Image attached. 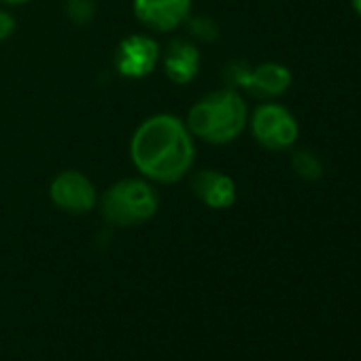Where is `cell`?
<instances>
[{"label": "cell", "instance_id": "cell-1", "mask_svg": "<svg viewBox=\"0 0 361 361\" xmlns=\"http://www.w3.org/2000/svg\"><path fill=\"white\" fill-rule=\"evenodd\" d=\"M130 157L134 168L161 185L178 183L196 161V145L183 119L168 113L147 117L130 140Z\"/></svg>", "mask_w": 361, "mask_h": 361}, {"label": "cell", "instance_id": "cell-2", "mask_svg": "<svg viewBox=\"0 0 361 361\" xmlns=\"http://www.w3.org/2000/svg\"><path fill=\"white\" fill-rule=\"evenodd\" d=\"M185 126L209 145H228L247 128V104L234 87L211 92L190 109Z\"/></svg>", "mask_w": 361, "mask_h": 361}, {"label": "cell", "instance_id": "cell-3", "mask_svg": "<svg viewBox=\"0 0 361 361\" xmlns=\"http://www.w3.org/2000/svg\"><path fill=\"white\" fill-rule=\"evenodd\" d=\"M159 209V196L147 178H121L100 198V213L115 228H134L149 221Z\"/></svg>", "mask_w": 361, "mask_h": 361}, {"label": "cell", "instance_id": "cell-4", "mask_svg": "<svg viewBox=\"0 0 361 361\" xmlns=\"http://www.w3.org/2000/svg\"><path fill=\"white\" fill-rule=\"evenodd\" d=\"M226 79L232 87H243L259 98H274L289 90L291 71L276 62H266L251 68L245 62H234L226 71Z\"/></svg>", "mask_w": 361, "mask_h": 361}, {"label": "cell", "instance_id": "cell-5", "mask_svg": "<svg viewBox=\"0 0 361 361\" xmlns=\"http://www.w3.org/2000/svg\"><path fill=\"white\" fill-rule=\"evenodd\" d=\"M251 132L262 147L270 151H283L295 142L300 130L295 117L285 106L266 102L255 109L251 117Z\"/></svg>", "mask_w": 361, "mask_h": 361}, {"label": "cell", "instance_id": "cell-6", "mask_svg": "<svg viewBox=\"0 0 361 361\" xmlns=\"http://www.w3.org/2000/svg\"><path fill=\"white\" fill-rule=\"evenodd\" d=\"M49 198L56 209L68 215H85L98 204L96 185L79 170H62L56 174L49 185Z\"/></svg>", "mask_w": 361, "mask_h": 361}, {"label": "cell", "instance_id": "cell-7", "mask_svg": "<svg viewBox=\"0 0 361 361\" xmlns=\"http://www.w3.org/2000/svg\"><path fill=\"white\" fill-rule=\"evenodd\" d=\"M161 58L159 43L147 35L126 37L115 51V71L126 79L149 77Z\"/></svg>", "mask_w": 361, "mask_h": 361}, {"label": "cell", "instance_id": "cell-8", "mask_svg": "<svg viewBox=\"0 0 361 361\" xmlns=\"http://www.w3.org/2000/svg\"><path fill=\"white\" fill-rule=\"evenodd\" d=\"M194 0H134L136 20L155 30V32H172L183 26L192 16Z\"/></svg>", "mask_w": 361, "mask_h": 361}, {"label": "cell", "instance_id": "cell-9", "mask_svg": "<svg viewBox=\"0 0 361 361\" xmlns=\"http://www.w3.org/2000/svg\"><path fill=\"white\" fill-rule=\"evenodd\" d=\"M190 188L202 204L215 211L230 209L236 202V183L232 176L221 170L204 168L194 172L190 178Z\"/></svg>", "mask_w": 361, "mask_h": 361}, {"label": "cell", "instance_id": "cell-10", "mask_svg": "<svg viewBox=\"0 0 361 361\" xmlns=\"http://www.w3.org/2000/svg\"><path fill=\"white\" fill-rule=\"evenodd\" d=\"M159 60L164 66V75L176 85H188L200 75L202 56H200V49L192 41H185V39L170 41L166 49L161 51Z\"/></svg>", "mask_w": 361, "mask_h": 361}, {"label": "cell", "instance_id": "cell-11", "mask_svg": "<svg viewBox=\"0 0 361 361\" xmlns=\"http://www.w3.org/2000/svg\"><path fill=\"white\" fill-rule=\"evenodd\" d=\"M291 166H293L295 174L302 176V178H306V180H317V178H321V174H323V164H321V159H319L314 153L306 151V149L293 153Z\"/></svg>", "mask_w": 361, "mask_h": 361}, {"label": "cell", "instance_id": "cell-12", "mask_svg": "<svg viewBox=\"0 0 361 361\" xmlns=\"http://www.w3.org/2000/svg\"><path fill=\"white\" fill-rule=\"evenodd\" d=\"M66 18L77 26H87L96 16L94 0H66Z\"/></svg>", "mask_w": 361, "mask_h": 361}, {"label": "cell", "instance_id": "cell-13", "mask_svg": "<svg viewBox=\"0 0 361 361\" xmlns=\"http://www.w3.org/2000/svg\"><path fill=\"white\" fill-rule=\"evenodd\" d=\"M188 28H190V35L202 43H213L219 37V26L211 18H190Z\"/></svg>", "mask_w": 361, "mask_h": 361}, {"label": "cell", "instance_id": "cell-14", "mask_svg": "<svg viewBox=\"0 0 361 361\" xmlns=\"http://www.w3.org/2000/svg\"><path fill=\"white\" fill-rule=\"evenodd\" d=\"M16 28H18L16 18H13L7 9H0V41L11 39L13 32H16Z\"/></svg>", "mask_w": 361, "mask_h": 361}, {"label": "cell", "instance_id": "cell-15", "mask_svg": "<svg viewBox=\"0 0 361 361\" xmlns=\"http://www.w3.org/2000/svg\"><path fill=\"white\" fill-rule=\"evenodd\" d=\"M3 3H7V5H11V7H18V5H26V3H30V0H3Z\"/></svg>", "mask_w": 361, "mask_h": 361}, {"label": "cell", "instance_id": "cell-16", "mask_svg": "<svg viewBox=\"0 0 361 361\" xmlns=\"http://www.w3.org/2000/svg\"><path fill=\"white\" fill-rule=\"evenodd\" d=\"M350 3H353V7H355V11L361 16V0H350Z\"/></svg>", "mask_w": 361, "mask_h": 361}]
</instances>
